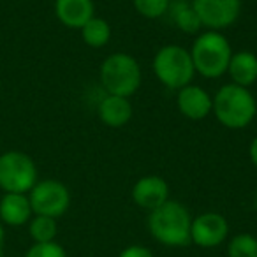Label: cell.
Here are the masks:
<instances>
[{
  "mask_svg": "<svg viewBox=\"0 0 257 257\" xmlns=\"http://www.w3.org/2000/svg\"><path fill=\"white\" fill-rule=\"evenodd\" d=\"M218 123L231 131L248 127L257 114V100L250 88L234 83L220 86L213 95V111Z\"/></svg>",
  "mask_w": 257,
  "mask_h": 257,
  "instance_id": "obj_1",
  "label": "cell"
},
{
  "mask_svg": "<svg viewBox=\"0 0 257 257\" xmlns=\"http://www.w3.org/2000/svg\"><path fill=\"white\" fill-rule=\"evenodd\" d=\"M192 217L178 201H166L148 215V231L166 246H187L190 241Z\"/></svg>",
  "mask_w": 257,
  "mask_h": 257,
  "instance_id": "obj_2",
  "label": "cell"
},
{
  "mask_svg": "<svg viewBox=\"0 0 257 257\" xmlns=\"http://www.w3.org/2000/svg\"><path fill=\"white\" fill-rule=\"evenodd\" d=\"M190 57H192L196 74L206 79H217L227 72L232 48L222 32L204 30L197 34L196 41L192 43Z\"/></svg>",
  "mask_w": 257,
  "mask_h": 257,
  "instance_id": "obj_3",
  "label": "cell"
},
{
  "mask_svg": "<svg viewBox=\"0 0 257 257\" xmlns=\"http://www.w3.org/2000/svg\"><path fill=\"white\" fill-rule=\"evenodd\" d=\"M143 81L141 65L133 55L111 53L99 67V83L107 95L133 97Z\"/></svg>",
  "mask_w": 257,
  "mask_h": 257,
  "instance_id": "obj_4",
  "label": "cell"
},
{
  "mask_svg": "<svg viewBox=\"0 0 257 257\" xmlns=\"http://www.w3.org/2000/svg\"><path fill=\"white\" fill-rule=\"evenodd\" d=\"M154 74L166 88L176 90L190 85L196 76V69L192 64L190 51L178 44H168L162 46L155 53L152 62Z\"/></svg>",
  "mask_w": 257,
  "mask_h": 257,
  "instance_id": "obj_5",
  "label": "cell"
},
{
  "mask_svg": "<svg viewBox=\"0 0 257 257\" xmlns=\"http://www.w3.org/2000/svg\"><path fill=\"white\" fill-rule=\"evenodd\" d=\"M37 182V166L30 155L20 150L0 155V189L4 194H29Z\"/></svg>",
  "mask_w": 257,
  "mask_h": 257,
  "instance_id": "obj_6",
  "label": "cell"
},
{
  "mask_svg": "<svg viewBox=\"0 0 257 257\" xmlns=\"http://www.w3.org/2000/svg\"><path fill=\"white\" fill-rule=\"evenodd\" d=\"M34 215L58 218L71 206V192L62 182L53 178L39 180L29 192Z\"/></svg>",
  "mask_w": 257,
  "mask_h": 257,
  "instance_id": "obj_7",
  "label": "cell"
},
{
  "mask_svg": "<svg viewBox=\"0 0 257 257\" xmlns=\"http://www.w3.org/2000/svg\"><path fill=\"white\" fill-rule=\"evenodd\" d=\"M192 8L204 29L222 32L238 22L241 0H192Z\"/></svg>",
  "mask_w": 257,
  "mask_h": 257,
  "instance_id": "obj_8",
  "label": "cell"
},
{
  "mask_svg": "<svg viewBox=\"0 0 257 257\" xmlns=\"http://www.w3.org/2000/svg\"><path fill=\"white\" fill-rule=\"evenodd\" d=\"M229 224L224 215L217 211H204L192 218L190 225V241L201 248H215L227 239Z\"/></svg>",
  "mask_w": 257,
  "mask_h": 257,
  "instance_id": "obj_9",
  "label": "cell"
},
{
  "mask_svg": "<svg viewBox=\"0 0 257 257\" xmlns=\"http://www.w3.org/2000/svg\"><path fill=\"white\" fill-rule=\"evenodd\" d=\"M176 106L178 111L189 120H203L213 111V95L199 85H187L176 93Z\"/></svg>",
  "mask_w": 257,
  "mask_h": 257,
  "instance_id": "obj_10",
  "label": "cell"
},
{
  "mask_svg": "<svg viewBox=\"0 0 257 257\" xmlns=\"http://www.w3.org/2000/svg\"><path fill=\"white\" fill-rule=\"evenodd\" d=\"M133 201L140 208L148 211H154L155 208L162 206L166 201H169V185L162 176L147 175L141 176L133 187Z\"/></svg>",
  "mask_w": 257,
  "mask_h": 257,
  "instance_id": "obj_11",
  "label": "cell"
},
{
  "mask_svg": "<svg viewBox=\"0 0 257 257\" xmlns=\"http://www.w3.org/2000/svg\"><path fill=\"white\" fill-rule=\"evenodd\" d=\"M55 16L64 27L79 30L95 16V6L92 0H55Z\"/></svg>",
  "mask_w": 257,
  "mask_h": 257,
  "instance_id": "obj_12",
  "label": "cell"
},
{
  "mask_svg": "<svg viewBox=\"0 0 257 257\" xmlns=\"http://www.w3.org/2000/svg\"><path fill=\"white\" fill-rule=\"evenodd\" d=\"M133 104L127 97L104 95L97 104V116L104 125L111 128H120L127 125L133 118Z\"/></svg>",
  "mask_w": 257,
  "mask_h": 257,
  "instance_id": "obj_13",
  "label": "cell"
},
{
  "mask_svg": "<svg viewBox=\"0 0 257 257\" xmlns=\"http://www.w3.org/2000/svg\"><path fill=\"white\" fill-rule=\"evenodd\" d=\"M34 217L29 194H4L0 199V222L11 227H22Z\"/></svg>",
  "mask_w": 257,
  "mask_h": 257,
  "instance_id": "obj_14",
  "label": "cell"
},
{
  "mask_svg": "<svg viewBox=\"0 0 257 257\" xmlns=\"http://www.w3.org/2000/svg\"><path fill=\"white\" fill-rule=\"evenodd\" d=\"M225 74H229L231 83L250 88L257 81V55L248 50L232 53Z\"/></svg>",
  "mask_w": 257,
  "mask_h": 257,
  "instance_id": "obj_15",
  "label": "cell"
},
{
  "mask_svg": "<svg viewBox=\"0 0 257 257\" xmlns=\"http://www.w3.org/2000/svg\"><path fill=\"white\" fill-rule=\"evenodd\" d=\"M169 15H171V22L176 25V29L182 30L183 34H199L203 29L199 18H197L196 11L192 8V2H171L169 6Z\"/></svg>",
  "mask_w": 257,
  "mask_h": 257,
  "instance_id": "obj_16",
  "label": "cell"
},
{
  "mask_svg": "<svg viewBox=\"0 0 257 257\" xmlns=\"http://www.w3.org/2000/svg\"><path fill=\"white\" fill-rule=\"evenodd\" d=\"M81 39L86 46L90 48H104L111 39V27L106 20L102 18H90L85 25L79 29Z\"/></svg>",
  "mask_w": 257,
  "mask_h": 257,
  "instance_id": "obj_17",
  "label": "cell"
},
{
  "mask_svg": "<svg viewBox=\"0 0 257 257\" xmlns=\"http://www.w3.org/2000/svg\"><path fill=\"white\" fill-rule=\"evenodd\" d=\"M58 232L57 218L34 215L29 222V234L34 243H50L55 241Z\"/></svg>",
  "mask_w": 257,
  "mask_h": 257,
  "instance_id": "obj_18",
  "label": "cell"
},
{
  "mask_svg": "<svg viewBox=\"0 0 257 257\" xmlns=\"http://www.w3.org/2000/svg\"><path fill=\"white\" fill-rule=\"evenodd\" d=\"M229 257H257V238L248 232H241L231 238L227 245Z\"/></svg>",
  "mask_w": 257,
  "mask_h": 257,
  "instance_id": "obj_19",
  "label": "cell"
},
{
  "mask_svg": "<svg viewBox=\"0 0 257 257\" xmlns=\"http://www.w3.org/2000/svg\"><path fill=\"white\" fill-rule=\"evenodd\" d=\"M133 6L140 16L147 20H159L168 15L171 0H133Z\"/></svg>",
  "mask_w": 257,
  "mask_h": 257,
  "instance_id": "obj_20",
  "label": "cell"
},
{
  "mask_svg": "<svg viewBox=\"0 0 257 257\" xmlns=\"http://www.w3.org/2000/svg\"><path fill=\"white\" fill-rule=\"evenodd\" d=\"M25 257H67L64 246L58 245L57 241L50 243H34L29 250H27Z\"/></svg>",
  "mask_w": 257,
  "mask_h": 257,
  "instance_id": "obj_21",
  "label": "cell"
},
{
  "mask_svg": "<svg viewBox=\"0 0 257 257\" xmlns=\"http://www.w3.org/2000/svg\"><path fill=\"white\" fill-rule=\"evenodd\" d=\"M118 257H154V253H152V250L147 248V246L131 245L121 250V253Z\"/></svg>",
  "mask_w": 257,
  "mask_h": 257,
  "instance_id": "obj_22",
  "label": "cell"
},
{
  "mask_svg": "<svg viewBox=\"0 0 257 257\" xmlns=\"http://www.w3.org/2000/svg\"><path fill=\"white\" fill-rule=\"evenodd\" d=\"M248 155H250V162L257 168V136L250 141V147H248Z\"/></svg>",
  "mask_w": 257,
  "mask_h": 257,
  "instance_id": "obj_23",
  "label": "cell"
},
{
  "mask_svg": "<svg viewBox=\"0 0 257 257\" xmlns=\"http://www.w3.org/2000/svg\"><path fill=\"white\" fill-rule=\"evenodd\" d=\"M4 241H6V231H4V224L0 222V253H2V248H4Z\"/></svg>",
  "mask_w": 257,
  "mask_h": 257,
  "instance_id": "obj_24",
  "label": "cell"
},
{
  "mask_svg": "<svg viewBox=\"0 0 257 257\" xmlns=\"http://www.w3.org/2000/svg\"><path fill=\"white\" fill-rule=\"evenodd\" d=\"M171 2H187V4H190L192 0H171Z\"/></svg>",
  "mask_w": 257,
  "mask_h": 257,
  "instance_id": "obj_25",
  "label": "cell"
},
{
  "mask_svg": "<svg viewBox=\"0 0 257 257\" xmlns=\"http://www.w3.org/2000/svg\"><path fill=\"white\" fill-rule=\"evenodd\" d=\"M253 208H255V211H257V194H255V197H253Z\"/></svg>",
  "mask_w": 257,
  "mask_h": 257,
  "instance_id": "obj_26",
  "label": "cell"
},
{
  "mask_svg": "<svg viewBox=\"0 0 257 257\" xmlns=\"http://www.w3.org/2000/svg\"><path fill=\"white\" fill-rule=\"evenodd\" d=\"M0 257H4V255H2V253H0Z\"/></svg>",
  "mask_w": 257,
  "mask_h": 257,
  "instance_id": "obj_27",
  "label": "cell"
}]
</instances>
